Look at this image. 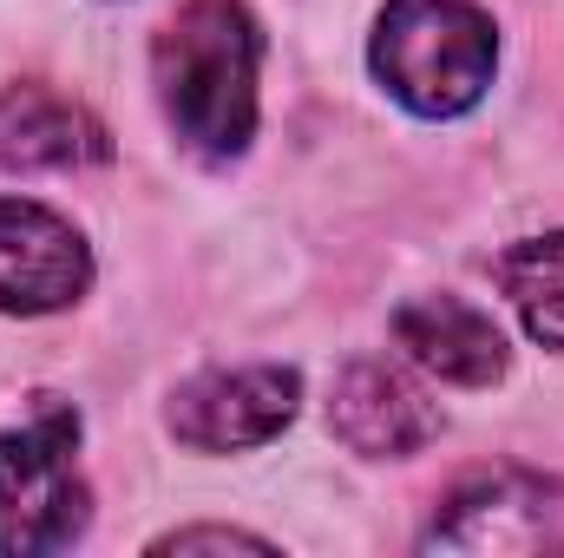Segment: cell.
<instances>
[{
	"mask_svg": "<svg viewBox=\"0 0 564 558\" xmlns=\"http://www.w3.org/2000/svg\"><path fill=\"white\" fill-rule=\"evenodd\" d=\"M375 79L421 119H459L486 99L499 33L473 0H388L368 46Z\"/></svg>",
	"mask_w": 564,
	"mask_h": 558,
	"instance_id": "cell-2",
	"label": "cell"
},
{
	"mask_svg": "<svg viewBox=\"0 0 564 558\" xmlns=\"http://www.w3.org/2000/svg\"><path fill=\"white\" fill-rule=\"evenodd\" d=\"M93 289L86 237L26 197H0V309L7 315H53Z\"/></svg>",
	"mask_w": 564,
	"mask_h": 558,
	"instance_id": "cell-6",
	"label": "cell"
},
{
	"mask_svg": "<svg viewBox=\"0 0 564 558\" xmlns=\"http://www.w3.org/2000/svg\"><path fill=\"white\" fill-rule=\"evenodd\" d=\"M151 552H276V546L257 533H237V526H184V533L151 539Z\"/></svg>",
	"mask_w": 564,
	"mask_h": 558,
	"instance_id": "cell-11",
	"label": "cell"
},
{
	"mask_svg": "<svg viewBox=\"0 0 564 558\" xmlns=\"http://www.w3.org/2000/svg\"><path fill=\"white\" fill-rule=\"evenodd\" d=\"M421 546L473 558H564V480L525 466L473 473L440 500Z\"/></svg>",
	"mask_w": 564,
	"mask_h": 558,
	"instance_id": "cell-4",
	"label": "cell"
},
{
	"mask_svg": "<svg viewBox=\"0 0 564 558\" xmlns=\"http://www.w3.org/2000/svg\"><path fill=\"white\" fill-rule=\"evenodd\" d=\"M295 401H302V375L257 362V368H210V375L184 382L171 395L164 420L197 453H243V447L276 440L295 420Z\"/></svg>",
	"mask_w": 564,
	"mask_h": 558,
	"instance_id": "cell-5",
	"label": "cell"
},
{
	"mask_svg": "<svg viewBox=\"0 0 564 558\" xmlns=\"http://www.w3.org/2000/svg\"><path fill=\"white\" fill-rule=\"evenodd\" d=\"M106 158H112V139L79 99L40 79H20L0 93V171H79Z\"/></svg>",
	"mask_w": 564,
	"mask_h": 558,
	"instance_id": "cell-8",
	"label": "cell"
},
{
	"mask_svg": "<svg viewBox=\"0 0 564 558\" xmlns=\"http://www.w3.org/2000/svg\"><path fill=\"white\" fill-rule=\"evenodd\" d=\"M263 26L243 0H191L151 46V79L171 132L197 158L224 164L257 139Z\"/></svg>",
	"mask_w": 564,
	"mask_h": 558,
	"instance_id": "cell-1",
	"label": "cell"
},
{
	"mask_svg": "<svg viewBox=\"0 0 564 558\" xmlns=\"http://www.w3.org/2000/svg\"><path fill=\"white\" fill-rule=\"evenodd\" d=\"M499 289L512 296L525 335L564 355V230L512 244V250L499 257Z\"/></svg>",
	"mask_w": 564,
	"mask_h": 558,
	"instance_id": "cell-10",
	"label": "cell"
},
{
	"mask_svg": "<svg viewBox=\"0 0 564 558\" xmlns=\"http://www.w3.org/2000/svg\"><path fill=\"white\" fill-rule=\"evenodd\" d=\"M86 533L79 415L59 395H33L20 427L0 433V558L66 552Z\"/></svg>",
	"mask_w": 564,
	"mask_h": 558,
	"instance_id": "cell-3",
	"label": "cell"
},
{
	"mask_svg": "<svg viewBox=\"0 0 564 558\" xmlns=\"http://www.w3.org/2000/svg\"><path fill=\"white\" fill-rule=\"evenodd\" d=\"M394 342L421 362L426 375L459 382V388H486L506 375V335L486 309L459 302V296H414L394 315Z\"/></svg>",
	"mask_w": 564,
	"mask_h": 558,
	"instance_id": "cell-9",
	"label": "cell"
},
{
	"mask_svg": "<svg viewBox=\"0 0 564 558\" xmlns=\"http://www.w3.org/2000/svg\"><path fill=\"white\" fill-rule=\"evenodd\" d=\"M328 427L361 460H408L426 440H440V408L394 362H348L328 395Z\"/></svg>",
	"mask_w": 564,
	"mask_h": 558,
	"instance_id": "cell-7",
	"label": "cell"
}]
</instances>
